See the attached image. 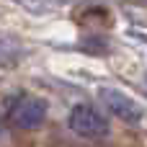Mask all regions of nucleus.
Listing matches in <instances>:
<instances>
[{"instance_id": "2", "label": "nucleus", "mask_w": 147, "mask_h": 147, "mask_svg": "<svg viewBox=\"0 0 147 147\" xmlns=\"http://www.w3.org/2000/svg\"><path fill=\"white\" fill-rule=\"evenodd\" d=\"M67 124H70V129H72L75 134L88 137V140H101V137L109 134V121H106V116H103L96 106H90V103H78V106H72V111H70V116H67Z\"/></svg>"}, {"instance_id": "5", "label": "nucleus", "mask_w": 147, "mask_h": 147, "mask_svg": "<svg viewBox=\"0 0 147 147\" xmlns=\"http://www.w3.org/2000/svg\"><path fill=\"white\" fill-rule=\"evenodd\" d=\"M145 85H147V75H145Z\"/></svg>"}, {"instance_id": "1", "label": "nucleus", "mask_w": 147, "mask_h": 147, "mask_svg": "<svg viewBox=\"0 0 147 147\" xmlns=\"http://www.w3.org/2000/svg\"><path fill=\"white\" fill-rule=\"evenodd\" d=\"M5 119L16 129H39L47 119V101L36 96H16L8 101Z\"/></svg>"}, {"instance_id": "4", "label": "nucleus", "mask_w": 147, "mask_h": 147, "mask_svg": "<svg viewBox=\"0 0 147 147\" xmlns=\"http://www.w3.org/2000/svg\"><path fill=\"white\" fill-rule=\"evenodd\" d=\"M0 134H3V124H0Z\"/></svg>"}, {"instance_id": "3", "label": "nucleus", "mask_w": 147, "mask_h": 147, "mask_svg": "<svg viewBox=\"0 0 147 147\" xmlns=\"http://www.w3.org/2000/svg\"><path fill=\"white\" fill-rule=\"evenodd\" d=\"M101 101L103 106L109 109V114H114L116 119L127 121V124H137L142 119V109L137 101H132L127 93L121 90H114V88H103L101 90Z\"/></svg>"}]
</instances>
